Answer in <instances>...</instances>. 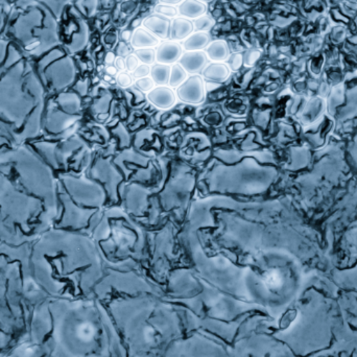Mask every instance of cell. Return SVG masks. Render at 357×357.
Masks as SVG:
<instances>
[{"mask_svg":"<svg viewBox=\"0 0 357 357\" xmlns=\"http://www.w3.org/2000/svg\"><path fill=\"white\" fill-rule=\"evenodd\" d=\"M193 23L184 17H176L171 23L169 39L172 41H184L188 36L193 33Z\"/></svg>","mask_w":357,"mask_h":357,"instance_id":"17","label":"cell"},{"mask_svg":"<svg viewBox=\"0 0 357 357\" xmlns=\"http://www.w3.org/2000/svg\"><path fill=\"white\" fill-rule=\"evenodd\" d=\"M111 102V96H108L106 98H102V100H98V104L94 105V109L98 111V113H106L109 109V104Z\"/></svg>","mask_w":357,"mask_h":357,"instance_id":"35","label":"cell"},{"mask_svg":"<svg viewBox=\"0 0 357 357\" xmlns=\"http://www.w3.org/2000/svg\"><path fill=\"white\" fill-rule=\"evenodd\" d=\"M178 100L186 104L199 105L205 100L206 85L199 75H191L177 90Z\"/></svg>","mask_w":357,"mask_h":357,"instance_id":"11","label":"cell"},{"mask_svg":"<svg viewBox=\"0 0 357 357\" xmlns=\"http://www.w3.org/2000/svg\"><path fill=\"white\" fill-rule=\"evenodd\" d=\"M159 1H160L161 4H169V6H175L184 1V0H159Z\"/></svg>","mask_w":357,"mask_h":357,"instance_id":"42","label":"cell"},{"mask_svg":"<svg viewBox=\"0 0 357 357\" xmlns=\"http://www.w3.org/2000/svg\"><path fill=\"white\" fill-rule=\"evenodd\" d=\"M204 52H205L208 60L214 63H222L229 59V46L224 40H215V41L210 42Z\"/></svg>","mask_w":357,"mask_h":357,"instance_id":"21","label":"cell"},{"mask_svg":"<svg viewBox=\"0 0 357 357\" xmlns=\"http://www.w3.org/2000/svg\"><path fill=\"white\" fill-rule=\"evenodd\" d=\"M178 64L184 68L187 73L197 75L202 73L208 65V58L204 50H195V52H186L182 54Z\"/></svg>","mask_w":357,"mask_h":357,"instance_id":"14","label":"cell"},{"mask_svg":"<svg viewBox=\"0 0 357 357\" xmlns=\"http://www.w3.org/2000/svg\"><path fill=\"white\" fill-rule=\"evenodd\" d=\"M61 199L64 202V216H63L61 226L67 227V228L83 229L89 226L93 216L96 215L98 209L92 208H82L77 204L71 201L70 197L63 193L61 195Z\"/></svg>","mask_w":357,"mask_h":357,"instance_id":"9","label":"cell"},{"mask_svg":"<svg viewBox=\"0 0 357 357\" xmlns=\"http://www.w3.org/2000/svg\"><path fill=\"white\" fill-rule=\"evenodd\" d=\"M115 60H116V58H115V54L114 52H108L106 56V59H105V62H106V64H108L109 66L110 65H112L113 63L115 62Z\"/></svg>","mask_w":357,"mask_h":357,"instance_id":"40","label":"cell"},{"mask_svg":"<svg viewBox=\"0 0 357 357\" xmlns=\"http://www.w3.org/2000/svg\"><path fill=\"white\" fill-rule=\"evenodd\" d=\"M130 43L132 48L135 50H142V48H154L155 46L159 45V39L144 27H140V29H136L132 33Z\"/></svg>","mask_w":357,"mask_h":357,"instance_id":"19","label":"cell"},{"mask_svg":"<svg viewBox=\"0 0 357 357\" xmlns=\"http://www.w3.org/2000/svg\"><path fill=\"white\" fill-rule=\"evenodd\" d=\"M153 190L139 184H130L119 188L123 204L129 213L142 216L146 213L149 206V197Z\"/></svg>","mask_w":357,"mask_h":357,"instance_id":"10","label":"cell"},{"mask_svg":"<svg viewBox=\"0 0 357 357\" xmlns=\"http://www.w3.org/2000/svg\"><path fill=\"white\" fill-rule=\"evenodd\" d=\"M278 175L275 167L245 157L233 165L216 162L206 174L208 191L222 195H258L266 192Z\"/></svg>","mask_w":357,"mask_h":357,"instance_id":"4","label":"cell"},{"mask_svg":"<svg viewBox=\"0 0 357 357\" xmlns=\"http://www.w3.org/2000/svg\"><path fill=\"white\" fill-rule=\"evenodd\" d=\"M171 65L157 64L153 65L151 68V77L155 84L159 86L169 85V77H171Z\"/></svg>","mask_w":357,"mask_h":357,"instance_id":"24","label":"cell"},{"mask_svg":"<svg viewBox=\"0 0 357 357\" xmlns=\"http://www.w3.org/2000/svg\"><path fill=\"white\" fill-rule=\"evenodd\" d=\"M195 178L184 165L174 169L172 177L167 181L160 193L161 205L165 211L174 208H185L195 188Z\"/></svg>","mask_w":357,"mask_h":357,"instance_id":"6","label":"cell"},{"mask_svg":"<svg viewBox=\"0 0 357 357\" xmlns=\"http://www.w3.org/2000/svg\"><path fill=\"white\" fill-rule=\"evenodd\" d=\"M148 100L157 108L169 109L175 105L176 94L171 88L160 86L149 92Z\"/></svg>","mask_w":357,"mask_h":357,"instance_id":"16","label":"cell"},{"mask_svg":"<svg viewBox=\"0 0 357 357\" xmlns=\"http://www.w3.org/2000/svg\"><path fill=\"white\" fill-rule=\"evenodd\" d=\"M320 357H357V343L342 348L333 354H325Z\"/></svg>","mask_w":357,"mask_h":357,"instance_id":"28","label":"cell"},{"mask_svg":"<svg viewBox=\"0 0 357 357\" xmlns=\"http://www.w3.org/2000/svg\"><path fill=\"white\" fill-rule=\"evenodd\" d=\"M230 75V69L228 65L224 63H211L202 71V77L211 82V83H224Z\"/></svg>","mask_w":357,"mask_h":357,"instance_id":"18","label":"cell"},{"mask_svg":"<svg viewBox=\"0 0 357 357\" xmlns=\"http://www.w3.org/2000/svg\"><path fill=\"white\" fill-rule=\"evenodd\" d=\"M117 83H119L121 87L127 88L132 85L133 81H132V77H130L129 73H119V77H117Z\"/></svg>","mask_w":357,"mask_h":357,"instance_id":"36","label":"cell"},{"mask_svg":"<svg viewBox=\"0 0 357 357\" xmlns=\"http://www.w3.org/2000/svg\"><path fill=\"white\" fill-rule=\"evenodd\" d=\"M126 69L130 73H134L135 69L139 66V60H138L137 56H135V54H129V56L126 58Z\"/></svg>","mask_w":357,"mask_h":357,"instance_id":"32","label":"cell"},{"mask_svg":"<svg viewBox=\"0 0 357 357\" xmlns=\"http://www.w3.org/2000/svg\"><path fill=\"white\" fill-rule=\"evenodd\" d=\"M187 79V73L180 64H174L172 66L171 77L169 85L172 88H178Z\"/></svg>","mask_w":357,"mask_h":357,"instance_id":"25","label":"cell"},{"mask_svg":"<svg viewBox=\"0 0 357 357\" xmlns=\"http://www.w3.org/2000/svg\"><path fill=\"white\" fill-rule=\"evenodd\" d=\"M33 284L29 256L0 255V357L27 340Z\"/></svg>","mask_w":357,"mask_h":357,"instance_id":"3","label":"cell"},{"mask_svg":"<svg viewBox=\"0 0 357 357\" xmlns=\"http://www.w3.org/2000/svg\"><path fill=\"white\" fill-rule=\"evenodd\" d=\"M90 177L102 183L110 201L114 203L119 201V185L123 181V175L110 159H98L90 171Z\"/></svg>","mask_w":357,"mask_h":357,"instance_id":"8","label":"cell"},{"mask_svg":"<svg viewBox=\"0 0 357 357\" xmlns=\"http://www.w3.org/2000/svg\"><path fill=\"white\" fill-rule=\"evenodd\" d=\"M243 63V56L241 54H234L229 56L228 67L230 70L236 71L241 68Z\"/></svg>","mask_w":357,"mask_h":357,"instance_id":"31","label":"cell"},{"mask_svg":"<svg viewBox=\"0 0 357 357\" xmlns=\"http://www.w3.org/2000/svg\"><path fill=\"white\" fill-rule=\"evenodd\" d=\"M276 325L275 339L296 357H320L357 343V333L342 312L337 287L318 273Z\"/></svg>","mask_w":357,"mask_h":357,"instance_id":"1","label":"cell"},{"mask_svg":"<svg viewBox=\"0 0 357 357\" xmlns=\"http://www.w3.org/2000/svg\"><path fill=\"white\" fill-rule=\"evenodd\" d=\"M171 23V19L156 14L144 19L142 26L158 39H169Z\"/></svg>","mask_w":357,"mask_h":357,"instance_id":"15","label":"cell"},{"mask_svg":"<svg viewBox=\"0 0 357 357\" xmlns=\"http://www.w3.org/2000/svg\"><path fill=\"white\" fill-rule=\"evenodd\" d=\"M150 66H149V65L142 64L135 69V71L133 73V75L135 79H139L148 77V75H150Z\"/></svg>","mask_w":357,"mask_h":357,"instance_id":"33","label":"cell"},{"mask_svg":"<svg viewBox=\"0 0 357 357\" xmlns=\"http://www.w3.org/2000/svg\"><path fill=\"white\" fill-rule=\"evenodd\" d=\"M113 133L116 134V135L121 136V146H127L128 144H130V139L126 138L129 137V134H128L127 130H126L125 128H123V125H119V127L116 128V130H114V131H113Z\"/></svg>","mask_w":357,"mask_h":357,"instance_id":"34","label":"cell"},{"mask_svg":"<svg viewBox=\"0 0 357 357\" xmlns=\"http://www.w3.org/2000/svg\"><path fill=\"white\" fill-rule=\"evenodd\" d=\"M192 23L193 29H195V31L208 33V31H211L212 27L215 24V21H214V19H212V17L203 15V16L195 19Z\"/></svg>","mask_w":357,"mask_h":357,"instance_id":"27","label":"cell"},{"mask_svg":"<svg viewBox=\"0 0 357 357\" xmlns=\"http://www.w3.org/2000/svg\"><path fill=\"white\" fill-rule=\"evenodd\" d=\"M27 342L46 357H102V321L89 298L64 299L33 294Z\"/></svg>","mask_w":357,"mask_h":357,"instance_id":"2","label":"cell"},{"mask_svg":"<svg viewBox=\"0 0 357 357\" xmlns=\"http://www.w3.org/2000/svg\"><path fill=\"white\" fill-rule=\"evenodd\" d=\"M116 52L121 58H123V56L127 58L129 54H131L132 48L130 47V46H128L125 42H121V43L119 44V46H117Z\"/></svg>","mask_w":357,"mask_h":357,"instance_id":"38","label":"cell"},{"mask_svg":"<svg viewBox=\"0 0 357 357\" xmlns=\"http://www.w3.org/2000/svg\"><path fill=\"white\" fill-rule=\"evenodd\" d=\"M155 13L161 16L167 17V18H176L178 16V8L169 4H159L155 8Z\"/></svg>","mask_w":357,"mask_h":357,"instance_id":"29","label":"cell"},{"mask_svg":"<svg viewBox=\"0 0 357 357\" xmlns=\"http://www.w3.org/2000/svg\"><path fill=\"white\" fill-rule=\"evenodd\" d=\"M136 88L142 90L144 92H150L151 90L154 89L155 83L153 81L152 77H144V79H137L135 83Z\"/></svg>","mask_w":357,"mask_h":357,"instance_id":"30","label":"cell"},{"mask_svg":"<svg viewBox=\"0 0 357 357\" xmlns=\"http://www.w3.org/2000/svg\"><path fill=\"white\" fill-rule=\"evenodd\" d=\"M135 56L142 64L154 65L156 62V50L153 47L136 50Z\"/></svg>","mask_w":357,"mask_h":357,"instance_id":"26","label":"cell"},{"mask_svg":"<svg viewBox=\"0 0 357 357\" xmlns=\"http://www.w3.org/2000/svg\"><path fill=\"white\" fill-rule=\"evenodd\" d=\"M183 54V46L177 41H163L156 50V62L171 65L178 62Z\"/></svg>","mask_w":357,"mask_h":357,"instance_id":"13","label":"cell"},{"mask_svg":"<svg viewBox=\"0 0 357 357\" xmlns=\"http://www.w3.org/2000/svg\"><path fill=\"white\" fill-rule=\"evenodd\" d=\"M117 71H119V69L115 66H112V65L107 67L106 69L107 75H110V77H115L117 75Z\"/></svg>","mask_w":357,"mask_h":357,"instance_id":"41","label":"cell"},{"mask_svg":"<svg viewBox=\"0 0 357 357\" xmlns=\"http://www.w3.org/2000/svg\"><path fill=\"white\" fill-rule=\"evenodd\" d=\"M260 52H257V50H254V52H247L245 58H243V63H245L247 66H252L256 61L259 59Z\"/></svg>","mask_w":357,"mask_h":357,"instance_id":"37","label":"cell"},{"mask_svg":"<svg viewBox=\"0 0 357 357\" xmlns=\"http://www.w3.org/2000/svg\"><path fill=\"white\" fill-rule=\"evenodd\" d=\"M71 201L77 205L98 209L106 203L107 195L104 186L93 178H75L70 175L61 176Z\"/></svg>","mask_w":357,"mask_h":357,"instance_id":"7","label":"cell"},{"mask_svg":"<svg viewBox=\"0 0 357 357\" xmlns=\"http://www.w3.org/2000/svg\"><path fill=\"white\" fill-rule=\"evenodd\" d=\"M178 13L184 18L195 20L207 13V6L199 0H184L178 4Z\"/></svg>","mask_w":357,"mask_h":357,"instance_id":"20","label":"cell"},{"mask_svg":"<svg viewBox=\"0 0 357 357\" xmlns=\"http://www.w3.org/2000/svg\"><path fill=\"white\" fill-rule=\"evenodd\" d=\"M115 67H116L119 70H125L126 69V61L123 60V58H116V60H115Z\"/></svg>","mask_w":357,"mask_h":357,"instance_id":"39","label":"cell"},{"mask_svg":"<svg viewBox=\"0 0 357 357\" xmlns=\"http://www.w3.org/2000/svg\"><path fill=\"white\" fill-rule=\"evenodd\" d=\"M93 230L94 238L107 254L117 250L119 256L140 257L146 245L144 231L119 209L107 210Z\"/></svg>","mask_w":357,"mask_h":357,"instance_id":"5","label":"cell"},{"mask_svg":"<svg viewBox=\"0 0 357 357\" xmlns=\"http://www.w3.org/2000/svg\"><path fill=\"white\" fill-rule=\"evenodd\" d=\"M1 357H46V356L39 348L25 341L6 352Z\"/></svg>","mask_w":357,"mask_h":357,"instance_id":"23","label":"cell"},{"mask_svg":"<svg viewBox=\"0 0 357 357\" xmlns=\"http://www.w3.org/2000/svg\"><path fill=\"white\" fill-rule=\"evenodd\" d=\"M132 33L130 31H125L123 33H121V39H123V42H129L131 41Z\"/></svg>","mask_w":357,"mask_h":357,"instance_id":"43","label":"cell"},{"mask_svg":"<svg viewBox=\"0 0 357 357\" xmlns=\"http://www.w3.org/2000/svg\"><path fill=\"white\" fill-rule=\"evenodd\" d=\"M214 157L218 158V160L222 161V163H225V165H233V163L238 162L245 157H253V158L257 159L259 162L262 163L274 162L272 154L266 152L243 153L238 152V151L220 150L214 153Z\"/></svg>","mask_w":357,"mask_h":357,"instance_id":"12","label":"cell"},{"mask_svg":"<svg viewBox=\"0 0 357 357\" xmlns=\"http://www.w3.org/2000/svg\"><path fill=\"white\" fill-rule=\"evenodd\" d=\"M199 1L204 2V3H205V2L212 1V0H199Z\"/></svg>","mask_w":357,"mask_h":357,"instance_id":"44","label":"cell"},{"mask_svg":"<svg viewBox=\"0 0 357 357\" xmlns=\"http://www.w3.org/2000/svg\"><path fill=\"white\" fill-rule=\"evenodd\" d=\"M210 43V36L204 31H195L183 41V50L186 52L204 50Z\"/></svg>","mask_w":357,"mask_h":357,"instance_id":"22","label":"cell"}]
</instances>
